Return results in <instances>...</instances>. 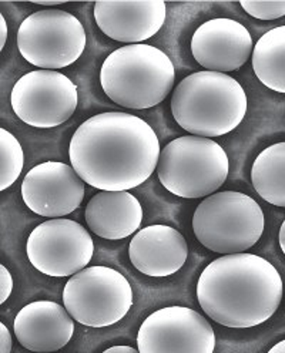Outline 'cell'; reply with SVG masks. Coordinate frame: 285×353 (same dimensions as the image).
I'll return each instance as SVG.
<instances>
[{"instance_id":"1","label":"cell","mask_w":285,"mask_h":353,"mask_svg":"<svg viewBox=\"0 0 285 353\" xmlns=\"http://www.w3.org/2000/svg\"><path fill=\"white\" fill-rule=\"evenodd\" d=\"M160 141L143 119L108 112L87 119L72 137L69 159L80 179L100 191H128L156 171Z\"/></svg>"},{"instance_id":"2","label":"cell","mask_w":285,"mask_h":353,"mask_svg":"<svg viewBox=\"0 0 285 353\" xmlns=\"http://www.w3.org/2000/svg\"><path fill=\"white\" fill-rule=\"evenodd\" d=\"M197 299L214 322L248 329L267 322L282 299V279L262 256L237 252L210 262L197 282Z\"/></svg>"},{"instance_id":"3","label":"cell","mask_w":285,"mask_h":353,"mask_svg":"<svg viewBox=\"0 0 285 353\" xmlns=\"http://www.w3.org/2000/svg\"><path fill=\"white\" fill-rule=\"evenodd\" d=\"M247 113V94L234 77L197 72L184 77L171 96V114L197 137H222L235 130Z\"/></svg>"},{"instance_id":"4","label":"cell","mask_w":285,"mask_h":353,"mask_svg":"<svg viewBox=\"0 0 285 353\" xmlns=\"http://www.w3.org/2000/svg\"><path fill=\"white\" fill-rule=\"evenodd\" d=\"M175 70L171 59L155 46L128 44L108 54L100 69L104 94L130 110L160 104L173 90Z\"/></svg>"},{"instance_id":"5","label":"cell","mask_w":285,"mask_h":353,"mask_svg":"<svg viewBox=\"0 0 285 353\" xmlns=\"http://www.w3.org/2000/svg\"><path fill=\"white\" fill-rule=\"evenodd\" d=\"M266 227L264 212L247 194L223 191L208 195L193 216L195 238L217 254H237L253 248Z\"/></svg>"},{"instance_id":"6","label":"cell","mask_w":285,"mask_h":353,"mask_svg":"<svg viewBox=\"0 0 285 353\" xmlns=\"http://www.w3.org/2000/svg\"><path fill=\"white\" fill-rule=\"evenodd\" d=\"M156 168L161 185L173 195L204 198L226 183L230 161L214 140L184 136L160 151Z\"/></svg>"},{"instance_id":"7","label":"cell","mask_w":285,"mask_h":353,"mask_svg":"<svg viewBox=\"0 0 285 353\" xmlns=\"http://www.w3.org/2000/svg\"><path fill=\"white\" fill-rule=\"evenodd\" d=\"M69 315L90 327L112 326L133 306V290L123 274L108 267H86L72 275L63 290Z\"/></svg>"},{"instance_id":"8","label":"cell","mask_w":285,"mask_h":353,"mask_svg":"<svg viewBox=\"0 0 285 353\" xmlns=\"http://www.w3.org/2000/svg\"><path fill=\"white\" fill-rule=\"evenodd\" d=\"M86 41L80 20L59 9L32 13L17 30V48L21 57L41 70L56 72L69 68L83 54Z\"/></svg>"},{"instance_id":"9","label":"cell","mask_w":285,"mask_h":353,"mask_svg":"<svg viewBox=\"0 0 285 353\" xmlns=\"http://www.w3.org/2000/svg\"><path fill=\"white\" fill-rule=\"evenodd\" d=\"M26 252L39 272L64 278L89 265L95 254V242L89 231L76 221L52 218L30 232Z\"/></svg>"},{"instance_id":"10","label":"cell","mask_w":285,"mask_h":353,"mask_svg":"<svg viewBox=\"0 0 285 353\" xmlns=\"http://www.w3.org/2000/svg\"><path fill=\"white\" fill-rule=\"evenodd\" d=\"M14 114L30 127L53 128L68 121L77 108V85L63 73L35 70L13 85Z\"/></svg>"},{"instance_id":"11","label":"cell","mask_w":285,"mask_h":353,"mask_svg":"<svg viewBox=\"0 0 285 353\" xmlns=\"http://www.w3.org/2000/svg\"><path fill=\"white\" fill-rule=\"evenodd\" d=\"M140 353H213L215 334L191 307L167 306L148 315L137 334Z\"/></svg>"},{"instance_id":"12","label":"cell","mask_w":285,"mask_h":353,"mask_svg":"<svg viewBox=\"0 0 285 353\" xmlns=\"http://www.w3.org/2000/svg\"><path fill=\"white\" fill-rule=\"evenodd\" d=\"M84 181L72 165L46 161L32 168L21 183V198L40 216L59 218L76 211L84 200Z\"/></svg>"},{"instance_id":"13","label":"cell","mask_w":285,"mask_h":353,"mask_svg":"<svg viewBox=\"0 0 285 353\" xmlns=\"http://www.w3.org/2000/svg\"><path fill=\"white\" fill-rule=\"evenodd\" d=\"M250 32L233 19H213L197 29L191 39L194 60L207 72L230 73L247 63L253 52Z\"/></svg>"},{"instance_id":"14","label":"cell","mask_w":285,"mask_h":353,"mask_svg":"<svg viewBox=\"0 0 285 353\" xmlns=\"http://www.w3.org/2000/svg\"><path fill=\"white\" fill-rule=\"evenodd\" d=\"M163 0L97 2L95 19L99 29L116 41L140 44L160 32L166 21Z\"/></svg>"},{"instance_id":"15","label":"cell","mask_w":285,"mask_h":353,"mask_svg":"<svg viewBox=\"0 0 285 353\" xmlns=\"http://www.w3.org/2000/svg\"><path fill=\"white\" fill-rule=\"evenodd\" d=\"M75 334L73 318L66 307L53 301H36L19 311L14 335L32 352H56L70 342Z\"/></svg>"},{"instance_id":"16","label":"cell","mask_w":285,"mask_h":353,"mask_svg":"<svg viewBox=\"0 0 285 353\" xmlns=\"http://www.w3.org/2000/svg\"><path fill=\"white\" fill-rule=\"evenodd\" d=\"M128 256L133 267L153 278H164L179 272L187 261L186 238L168 225H150L136 231L130 241Z\"/></svg>"},{"instance_id":"17","label":"cell","mask_w":285,"mask_h":353,"mask_svg":"<svg viewBox=\"0 0 285 353\" xmlns=\"http://www.w3.org/2000/svg\"><path fill=\"white\" fill-rule=\"evenodd\" d=\"M84 218L97 236L119 241L140 228L143 208L137 198L127 191H100L86 205Z\"/></svg>"},{"instance_id":"18","label":"cell","mask_w":285,"mask_h":353,"mask_svg":"<svg viewBox=\"0 0 285 353\" xmlns=\"http://www.w3.org/2000/svg\"><path fill=\"white\" fill-rule=\"evenodd\" d=\"M251 181L257 194L275 207H285V143L262 150L254 160Z\"/></svg>"},{"instance_id":"19","label":"cell","mask_w":285,"mask_h":353,"mask_svg":"<svg viewBox=\"0 0 285 353\" xmlns=\"http://www.w3.org/2000/svg\"><path fill=\"white\" fill-rule=\"evenodd\" d=\"M253 69L262 84L277 93H285V26L258 39L253 48Z\"/></svg>"},{"instance_id":"20","label":"cell","mask_w":285,"mask_h":353,"mask_svg":"<svg viewBox=\"0 0 285 353\" xmlns=\"http://www.w3.org/2000/svg\"><path fill=\"white\" fill-rule=\"evenodd\" d=\"M25 152L10 131L0 127V192L12 187L23 171Z\"/></svg>"},{"instance_id":"21","label":"cell","mask_w":285,"mask_h":353,"mask_svg":"<svg viewBox=\"0 0 285 353\" xmlns=\"http://www.w3.org/2000/svg\"><path fill=\"white\" fill-rule=\"evenodd\" d=\"M241 8L248 14L259 20H275L285 14L284 0H273V2H257V0H241Z\"/></svg>"},{"instance_id":"22","label":"cell","mask_w":285,"mask_h":353,"mask_svg":"<svg viewBox=\"0 0 285 353\" xmlns=\"http://www.w3.org/2000/svg\"><path fill=\"white\" fill-rule=\"evenodd\" d=\"M13 291V278L5 265L0 263V305H3Z\"/></svg>"},{"instance_id":"23","label":"cell","mask_w":285,"mask_h":353,"mask_svg":"<svg viewBox=\"0 0 285 353\" xmlns=\"http://www.w3.org/2000/svg\"><path fill=\"white\" fill-rule=\"evenodd\" d=\"M12 346H13V342H12L10 330L3 322H0V353H10Z\"/></svg>"},{"instance_id":"24","label":"cell","mask_w":285,"mask_h":353,"mask_svg":"<svg viewBox=\"0 0 285 353\" xmlns=\"http://www.w3.org/2000/svg\"><path fill=\"white\" fill-rule=\"evenodd\" d=\"M8 40V23L3 17V14L0 13V53H2L5 44Z\"/></svg>"},{"instance_id":"25","label":"cell","mask_w":285,"mask_h":353,"mask_svg":"<svg viewBox=\"0 0 285 353\" xmlns=\"http://www.w3.org/2000/svg\"><path fill=\"white\" fill-rule=\"evenodd\" d=\"M104 353H137V350L130 346H113L106 349Z\"/></svg>"},{"instance_id":"26","label":"cell","mask_w":285,"mask_h":353,"mask_svg":"<svg viewBox=\"0 0 285 353\" xmlns=\"http://www.w3.org/2000/svg\"><path fill=\"white\" fill-rule=\"evenodd\" d=\"M270 353H285V341H281L274 347H271Z\"/></svg>"},{"instance_id":"27","label":"cell","mask_w":285,"mask_h":353,"mask_svg":"<svg viewBox=\"0 0 285 353\" xmlns=\"http://www.w3.org/2000/svg\"><path fill=\"white\" fill-rule=\"evenodd\" d=\"M284 230H285V223H282L281 230H279V245H281L282 252H285V244H284Z\"/></svg>"}]
</instances>
